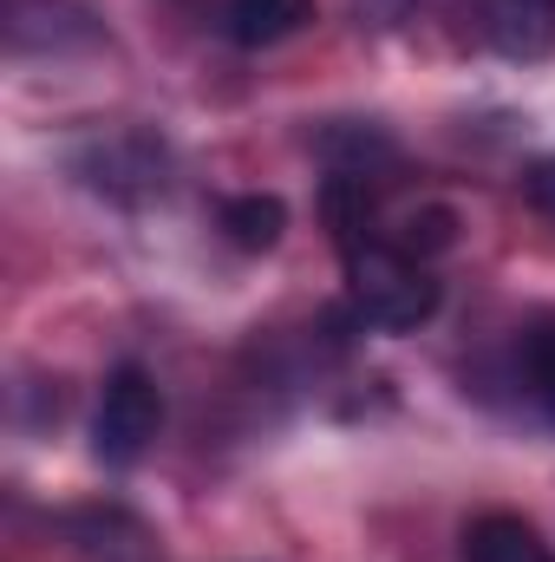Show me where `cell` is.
I'll return each instance as SVG.
<instances>
[{
    "mask_svg": "<svg viewBox=\"0 0 555 562\" xmlns=\"http://www.w3.org/2000/svg\"><path fill=\"white\" fill-rule=\"evenodd\" d=\"M79 170H86L92 190H112V196H150V190H163V150L144 132L92 138V150L79 157Z\"/></svg>",
    "mask_w": 555,
    "mask_h": 562,
    "instance_id": "cell-3",
    "label": "cell"
},
{
    "mask_svg": "<svg viewBox=\"0 0 555 562\" xmlns=\"http://www.w3.org/2000/svg\"><path fill=\"white\" fill-rule=\"evenodd\" d=\"M157 425H163V393H157V380H150L144 367H118V373L105 380L99 419H92V451H99V464L132 471L144 451H150Z\"/></svg>",
    "mask_w": 555,
    "mask_h": 562,
    "instance_id": "cell-2",
    "label": "cell"
},
{
    "mask_svg": "<svg viewBox=\"0 0 555 562\" xmlns=\"http://www.w3.org/2000/svg\"><path fill=\"white\" fill-rule=\"evenodd\" d=\"M523 386H530V400L555 419V314L523 327Z\"/></svg>",
    "mask_w": 555,
    "mask_h": 562,
    "instance_id": "cell-8",
    "label": "cell"
},
{
    "mask_svg": "<svg viewBox=\"0 0 555 562\" xmlns=\"http://www.w3.org/2000/svg\"><path fill=\"white\" fill-rule=\"evenodd\" d=\"M464 562H555L543 530L517 510H484L471 530H464Z\"/></svg>",
    "mask_w": 555,
    "mask_h": 562,
    "instance_id": "cell-5",
    "label": "cell"
},
{
    "mask_svg": "<svg viewBox=\"0 0 555 562\" xmlns=\"http://www.w3.org/2000/svg\"><path fill=\"white\" fill-rule=\"evenodd\" d=\"M451 236H457L451 210H412V216H406V236H399V249L424 262L431 249H451Z\"/></svg>",
    "mask_w": 555,
    "mask_h": 562,
    "instance_id": "cell-9",
    "label": "cell"
},
{
    "mask_svg": "<svg viewBox=\"0 0 555 562\" xmlns=\"http://www.w3.org/2000/svg\"><path fill=\"white\" fill-rule=\"evenodd\" d=\"M477 26L503 59L530 66L555 46V0H477Z\"/></svg>",
    "mask_w": 555,
    "mask_h": 562,
    "instance_id": "cell-4",
    "label": "cell"
},
{
    "mask_svg": "<svg viewBox=\"0 0 555 562\" xmlns=\"http://www.w3.org/2000/svg\"><path fill=\"white\" fill-rule=\"evenodd\" d=\"M347 301H353V314L366 321V327H380V334H412L424 327L431 314H438V276L406 256L399 243H353L347 256Z\"/></svg>",
    "mask_w": 555,
    "mask_h": 562,
    "instance_id": "cell-1",
    "label": "cell"
},
{
    "mask_svg": "<svg viewBox=\"0 0 555 562\" xmlns=\"http://www.w3.org/2000/svg\"><path fill=\"white\" fill-rule=\"evenodd\" d=\"M523 196H530V203L555 223V157H536V164L523 170Z\"/></svg>",
    "mask_w": 555,
    "mask_h": 562,
    "instance_id": "cell-10",
    "label": "cell"
},
{
    "mask_svg": "<svg viewBox=\"0 0 555 562\" xmlns=\"http://www.w3.org/2000/svg\"><path fill=\"white\" fill-rule=\"evenodd\" d=\"M216 223H223V236H229L236 249L269 256V249L281 243V229H287V203H281V196H262V190H249V196H229V203L216 210Z\"/></svg>",
    "mask_w": 555,
    "mask_h": 562,
    "instance_id": "cell-7",
    "label": "cell"
},
{
    "mask_svg": "<svg viewBox=\"0 0 555 562\" xmlns=\"http://www.w3.org/2000/svg\"><path fill=\"white\" fill-rule=\"evenodd\" d=\"M314 20V0H229L223 26L236 46H281Z\"/></svg>",
    "mask_w": 555,
    "mask_h": 562,
    "instance_id": "cell-6",
    "label": "cell"
}]
</instances>
